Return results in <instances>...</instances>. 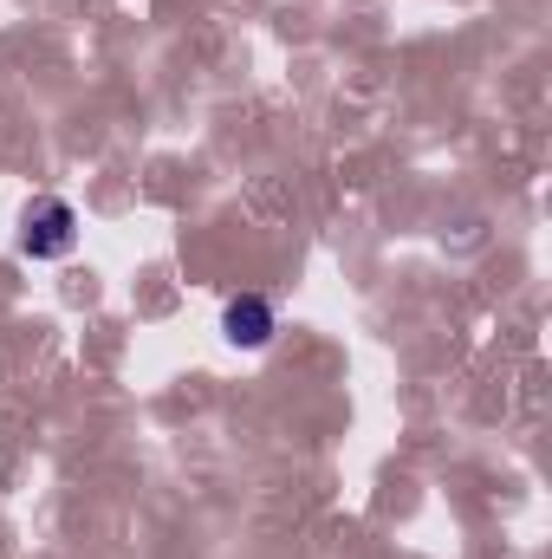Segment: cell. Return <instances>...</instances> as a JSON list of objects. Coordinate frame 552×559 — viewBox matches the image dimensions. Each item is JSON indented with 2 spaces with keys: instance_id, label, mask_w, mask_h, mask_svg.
<instances>
[{
  "instance_id": "6da1fadb",
  "label": "cell",
  "mask_w": 552,
  "mask_h": 559,
  "mask_svg": "<svg viewBox=\"0 0 552 559\" xmlns=\"http://www.w3.org/2000/svg\"><path fill=\"white\" fill-rule=\"evenodd\" d=\"M79 248V215L59 195H33L20 209V254L26 261H65Z\"/></svg>"
},
{
  "instance_id": "7a4b0ae2",
  "label": "cell",
  "mask_w": 552,
  "mask_h": 559,
  "mask_svg": "<svg viewBox=\"0 0 552 559\" xmlns=\"http://www.w3.org/2000/svg\"><path fill=\"white\" fill-rule=\"evenodd\" d=\"M221 332H228V345H241V352H261V345L279 332V312L261 299V293H241V299H228V312H221Z\"/></svg>"
}]
</instances>
